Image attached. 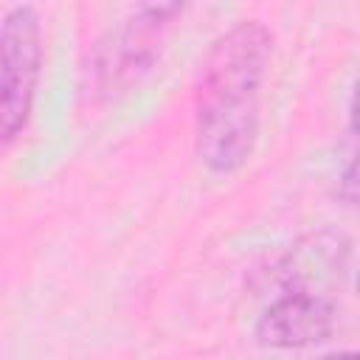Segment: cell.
Masks as SVG:
<instances>
[{
  "instance_id": "1",
  "label": "cell",
  "mask_w": 360,
  "mask_h": 360,
  "mask_svg": "<svg viewBox=\"0 0 360 360\" xmlns=\"http://www.w3.org/2000/svg\"><path fill=\"white\" fill-rule=\"evenodd\" d=\"M270 48V31L245 20L225 31L205 56L197 98V155L211 172L228 174L253 152Z\"/></svg>"
},
{
  "instance_id": "2",
  "label": "cell",
  "mask_w": 360,
  "mask_h": 360,
  "mask_svg": "<svg viewBox=\"0 0 360 360\" xmlns=\"http://www.w3.org/2000/svg\"><path fill=\"white\" fill-rule=\"evenodd\" d=\"M39 56V17L31 6H14L0 22V141L14 138L28 121Z\"/></svg>"
},
{
  "instance_id": "3",
  "label": "cell",
  "mask_w": 360,
  "mask_h": 360,
  "mask_svg": "<svg viewBox=\"0 0 360 360\" xmlns=\"http://www.w3.org/2000/svg\"><path fill=\"white\" fill-rule=\"evenodd\" d=\"M180 11L177 3H149L141 6L118 31L98 45L93 59V82L98 90H118L138 79L158 56L160 39L172 17Z\"/></svg>"
},
{
  "instance_id": "4",
  "label": "cell",
  "mask_w": 360,
  "mask_h": 360,
  "mask_svg": "<svg viewBox=\"0 0 360 360\" xmlns=\"http://www.w3.org/2000/svg\"><path fill=\"white\" fill-rule=\"evenodd\" d=\"M335 309L318 292H287L262 315L256 335L264 346H309L332 332Z\"/></svg>"
},
{
  "instance_id": "5",
  "label": "cell",
  "mask_w": 360,
  "mask_h": 360,
  "mask_svg": "<svg viewBox=\"0 0 360 360\" xmlns=\"http://www.w3.org/2000/svg\"><path fill=\"white\" fill-rule=\"evenodd\" d=\"M335 360H354V354H343V357H335Z\"/></svg>"
}]
</instances>
